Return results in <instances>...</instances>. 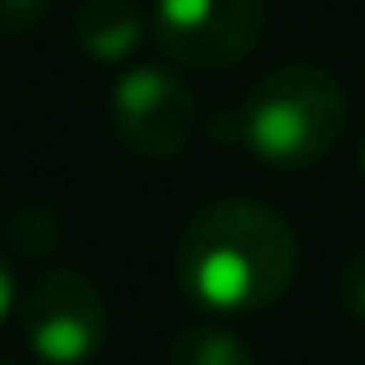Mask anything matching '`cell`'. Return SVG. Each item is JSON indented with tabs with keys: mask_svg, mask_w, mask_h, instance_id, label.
<instances>
[{
	"mask_svg": "<svg viewBox=\"0 0 365 365\" xmlns=\"http://www.w3.org/2000/svg\"><path fill=\"white\" fill-rule=\"evenodd\" d=\"M296 232L255 199H217L190 217L176 250L180 292L213 314H255L282 301L296 277Z\"/></svg>",
	"mask_w": 365,
	"mask_h": 365,
	"instance_id": "cell-1",
	"label": "cell"
},
{
	"mask_svg": "<svg viewBox=\"0 0 365 365\" xmlns=\"http://www.w3.org/2000/svg\"><path fill=\"white\" fill-rule=\"evenodd\" d=\"M241 130L268 167L301 171L338 148L347 130V98L329 70L287 65L255 83V93L245 98Z\"/></svg>",
	"mask_w": 365,
	"mask_h": 365,
	"instance_id": "cell-2",
	"label": "cell"
},
{
	"mask_svg": "<svg viewBox=\"0 0 365 365\" xmlns=\"http://www.w3.org/2000/svg\"><path fill=\"white\" fill-rule=\"evenodd\" d=\"M19 329L37 361L88 365L107 347V301L74 268H51L19 305Z\"/></svg>",
	"mask_w": 365,
	"mask_h": 365,
	"instance_id": "cell-3",
	"label": "cell"
},
{
	"mask_svg": "<svg viewBox=\"0 0 365 365\" xmlns=\"http://www.w3.org/2000/svg\"><path fill=\"white\" fill-rule=\"evenodd\" d=\"M264 0H158V42L190 70H232L264 37Z\"/></svg>",
	"mask_w": 365,
	"mask_h": 365,
	"instance_id": "cell-4",
	"label": "cell"
},
{
	"mask_svg": "<svg viewBox=\"0 0 365 365\" xmlns=\"http://www.w3.org/2000/svg\"><path fill=\"white\" fill-rule=\"evenodd\" d=\"M199 120L195 93L162 65H139L111 88V130L139 158H176Z\"/></svg>",
	"mask_w": 365,
	"mask_h": 365,
	"instance_id": "cell-5",
	"label": "cell"
},
{
	"mask_svg": "<svg viewBox=\"0 0 365 365\" xmlns=\"http://www.w3.org/2000/svg\"><path fill=\"white\" fill-rule=\"evenodd\" d=\"M74 42L102 65L125 61L143 42V14L134 0H88L74 14Z\"/></svg>",
	"mask_w": 365,
	"mask_h": 365,
	"instance_id": "cell-6",
	"label": "cell"
},
{
	"mask_svg": "<svg viewBox=\"0 0 365 365\" xmlns=\"http://www.w3.org/2000/svg\"><path fill=\"white\" fill-rule=\"evenodd\" d=\"M167 365H255V347L222 324H185L171 338Z\"/></svg>",
	"mask_w": 365,
	"mask_h": 365,
	"instance_id": "cell-7",
	"label": "cell"
},
{
	"mask_svg": "<svg viewBox=\"0 0 365 365\" xmlns=\"http://www.w3.org/2000/svg\"><path fill=\"white\" fill-rule=\"evenodd\" d=\"M342 305L356 324H365V250L356 259H347V268H342Z\"/></svg>",
	"mask_w": 365,
	"mask_h": 365,
	"instance_id": "cell-8",
	"label": "cell"
},
{
	"mask_svg": "<svg viewBox=\"0 0 365 365\" xmlns=\"http://www.w3.org/2000/svg\"><path fill=\"white\" fill-rule=\"evenodd\" d=\"M46 0H0V33H24L42 19Z\"/></svg>",
	"mask_w": 365,
	"mask_h": 365,
	"instance_id": "cell-9",
	"label": "cell"
},
{
	"mask_svg": "<svg viewBox=\"0 0 365 365\" xmlns=\"http://www.w3.org/2000/svg\"><path fill=\"white\" fill-rule=\"evenodd\" d=\"M9 310H14V273H9L5 255H0V324L9 319Z\"/></svg>",
	"mask_w": 365,
	"mask_h": 365,
	"instance_id": "cell-10",
	"label": "cell"
},
{
	"mask_svg": "<svg viewBox=\"0 0 365 365\" xmlns=\"http://www.w3.org/2000/svg\"><path fill=\"white\" fill-rule=\"evenodd\" d=\"M361 176H365V143H361Z\"/></svg>",
	"mask_w": 365,
	"mask_h": 365,
	"instance_id": "cell-11",
	"label": "cell"
},
{
	"mask_svg": "<svg viewBox=\"0 0 365 365\" xmlns=\"http://www.w3.org/2000/svg\"><path fill=\"white\" fill-rule=\"evenodd\" d=\"M0 365H19V361H0Z\"/></svg>",
	"mask_w": 365,
	"mask_h": 365,
	"instance_id": "cell-12",
	"label": "cell"
}]
</instances>
